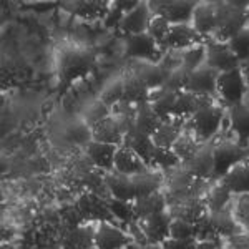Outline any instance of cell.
I'll return each mask as SVG.
<instances>
[{
  "label": "cell",
  "instance_id": "cell-1",
  "mask_svg": "<svg viewBox=\"0 0 249 249\" xmlns=\"http://www.w3.org/2000/svg\"><path fill=\"white\" fill-rule=\"evenodd\" d=\"M246 9L249 2H226L216 3V40L228 42L238 32L244 29L246 23Z\"/></svg>",
  "mask_w": 249,
  "mask_h": 249
},
{
  "label": "cell",
  "instance_id": "cell-2",
  "mask_svg": "<svg viewBox=\"0 0 249 249\" xmlns=\"http://www.w3.org/2000/svg\"><path fill=\"white\" fill-rule=\"evenodd\" d=\"M124 50H126L128 57L144 60V62L158 63L163 57V50H160V45L146 32L138 35H128L124 38Z\"/></svg>",
  "mask_w": 249,
  "mask_h": 249
},
{
  "label": "cell",
  "instance_id": "cell-3",
  "mask_svg": "<svg viewBox=\"0 0 249 249\" xmlns=\"http://www.w3.org/2000/svg\"><path fill=\"white\" fill-rule=\"evenodd\" d=\"M216 91L231 107L243 103L244 93H246V83H244L243 73H241L239 68L219 73L218 83H216Z\"/></svg>",
  "mask_w": 249,
  "mask_h": 249
},
{
  "label": "cell",
  "instance_id": "cell-4",
  "mask_svg": "<svg viewBox=\"0 0 249 249\" xmlns=\"http://www.w3.org/2000/svg\"><path fill=\"white\" fill-rule=\"evenodd\" d=\"M223 110L216 105H208L191 116V126L199 140H210L219 130Z\"/></svg>",
  "mask_w": 249,
  "mask_h": 249
},
{
  "label": "cell",
  "instance_id": "cell-5",
  "mask_svg": "<svg viewBox=\"0 0 249 249\" xmlns=\"http://www.w3.org/2000/svg\"><path fill=\"white\" fill-rule=\"evenodd\" d=\"M249 158V150L236 143L224 142L214 146V176H224L234 164Z\"/></svg>",
  "mask_w": 249,
  "mask_h": 249
},
{
  "label": "cell",
  "instance_id": "cell-6",
  "mask_svg": "<svg viewBox=\"0 0 249 249\" xmlns=\"http://www.w3.org/2000/svg\"><path fill=\"white\" fill-rule=\"evenodd\" d=\"M148 5L155 15L164 17L171 25H175L191 22L196 2H148Z\"/></svg>",
  "mask_w": 249,
  "mask_h": 249
},
{
  "label": "cell",
  "instance_id": "cell-7",
  "mask_svg": "<svg viewBox=\"0 0 249 249\" xmlns=\"http://www.w3.org/2000/svg\"><path fill=\"white\" fill-rule=\"evenodd\" d=\"M201 35L195 30V27L190 23H175L171 25L170 34L164 38V42L160 45L163 52L168 50H186L190 47H195L199 43Z\"/></svg>",
  "mask_w": 249,
  "mask_h": 249
},
{
  "label": "cell",
  "instance_id": "cell-8",
  "mask_svg": "<svg viewBox=\"0 0 249 249\" xmlns=\"http://www.w3.org/2000/svg\"><path fill=\"white\" fill-rule=\"evenodd\" d=\"M239 63L241 62L230 50L226 42H218L216 40V42H210L206 45V60H204V65L214 68L219 73L239 68Z\"/></svg>",
  "mask_w": 249,
  "mask_h": 249
},
{
  "label": "cell",
  "instance_id": "cell-9",
  "mask_svg": "<svg viewBox=\"0 0 249 249\" xmlns=\"http://www.w3.org/2000/svg\"><path fill=\"white\" fill-rule=\"evenodd\" d=\"M219 71L214 68L201 65L198 70L191 71L190 78H188V85L184 91H191L196 95H204V96H213L216 95V83H218Z\"/></svg>",
  "mask_w": 249,
  "mask_h": 249
},
{
  "label": "cell",
  "instance_id": "cell-10",
  "mask_svg": "<svg viewBox=\"0 0 249 249\" xmlns=\"http://www.w3.org/2000/svg\"><path fill=\"white\" fill-rule=\"evenodd\" d=\"M140 221H142L140 223V230H142L143 236L146 238L148 244H160L170 238L171 219L164 213H158V214L148 216V218H143Z\"/></svg>",
  "mask_w": 249,
  "mask_h": 249
},
{
  "label": "cell",
  "instance_id": "cell-11",
  "mask_svg": "<svg viewBox=\"0 0 249 249\" xmlns=\"http://www.w3.org/2000/svg\"><path fill=\"white\" fill-rule=\"evenodd\" d=\"M150 12L151 10L148 2H140L133 10H130L128 14L123 15L122 22H120V30L126 37L128 35L144 34L148 30V25H150V20H151Z\"/></svg>",
  "mask_w": 249,
  "mask_h": 249
},
{
  "label": "cell",
  "instance_id": "cell-12",
  "mask_svg": "<svg viewBox=\"0 0 249 249\" xmlns=\"http://www.w3.org/2000/svg\"><path fill=\"white\" fill-rule=\"evenodd\" d=\"M208 105H213L211 96L196 95L191 93V91H181V93H178V98H176L175 108H173V116H176V118L193 116L196 111H199L201 108Z\"/></svg>",
  "mask_w": 249,
  "mask_h": 249
},
{
  "label": "cell",
  "instance_id": "cell-13",
  "mask_svg": "<svg viewBox=\"0 0 249 249\" xmlns=\"http://www.w3.org/2000/svg\"><path fill=\"white\" fill-rule=\"evenodd\" d=\"M131 238L126 236L122 230L111 226L108 223H102L95 234L96 249H123L130 244Z\"/></svg>",
  "mask_w": 249,
  "mask_h": 249
},
{
  "label": "cell",
  "instance_id": "cell-14",
  "mask_svg": "<svg viewBox=\"0 0 249 249\" xmlns=\"http://www.w3.org/2000/svg\"><path fill=\"white\" fill-rule=\"evenodd\" d=\"M131 73L136 75V77L142 80V82L150 88V90L161 88L164 80H166V77H168V73H164L158 63L144 62V60H136V62H133Z\"/></svg>",
  "mask_w": 249,
  "mask_h": 249
},
{
  "label": "cell",
  "instance_id": "cell-15",
  "mask_svg": "<svg viewBox=\"0 0 249 249\" xmlns=\"http://www.w3.org/2000/svg\"><path fill=\"white\" fill-rule=\"evenodd\" d=\"M148 164L140 158L135 151H131L126 146H120L115 155V170L122 175L135 176L140 173H146Z\"/></svg>",
  "mask_w": 249,
  "mask_h": 249
},
{
  "label": "cell",
  "instance_id": "cell-16",
  "mask_svg": "<svg viewBox=\"0 0 249 249\" xmlns=\"http://www.w3.org/2000/svg\"><path fill=\"white\" fill-rule=\"evenodd\" d=\"M123 146L135 151L146 164H151V155H153V150H155V143H153V140H151V136L142 133V131L136 130V128H131V130L124 135Z\"/></svg>",
  "mask_w": 249,
  "mask_h": 249
},
{
  "label": "cell",
  "instance_id": "cell-17",
  "mask_svg": "<svg viewBox=\"0 0 249 249\" xmlns=\"http://www.w3.org/2000/svg\"><path fill=\"white\" fill-rule=\"evenodd\" d=\"M188 171L198 178H210L214 175V148L211 146H201L195 153V156L186 161Z\"/></svg>",
  "mask_w": 249,
  "mask_h": 249
},
{
  "label": "cell",
  "instance_id": "cell-18",
  "mask_svg": "<svg viewBox=\"0 0 249 249\" xmlns=\"http://www.w3.org/2000/svg\"><path fill=\"white\" fill-rule=\"evenodd\" d=\"M193 27L199 35H208L216 30V3L198 2L193 12Z\"/></svg>",
  "mask_w": 249,
  "mask_h": 249
},
{
  "label": "cell",
  "instance_id": "cell-19",
  "mask_svg": "<svg viewBox=\"0 0 249 249\" xmlns=\"http://www.w3.org/2000/svg\"><path fill=\"white\" fill-rule=\"evenodd\" d=\"M118 148L120 146H116V144L100 143V142L91 140V142L87 144V153L90 156L91 161L98 168L111 170V168H115V155H116V151H118Z\"/></svg>",
  "mask_w": 249,
  "mask_h": 249
},
{
  "label": "cell",
  "instance_id": "cell-20",
  "mask_svg": "<svg viewBox=\"0 0 249 249\" xmlns=\"http://www.w3.org/2000/svg\"><path fill=\"white\" fill-rule=\"evenodd\" d=\"M91 138L95 142H100V143H110V144H123V131L120 130L118 123L115 122L113 116H108L103 122L96 123L95 126H91Z\"/></svg>",
  "mask_w": 249,
  "mask_h": 249
},
{
  "label": "cell",
  "instance_id": "cell-21",
  "mask_svg": "<svg viewBox=\"0 0 249 249\" xmlns=\"http://www.w3.org/2000/svg\"><path fill=\"white\" fill-rule=\"evenodd\" d=\"M150 88L140 80L136 75L128 73L123 77V100L124 103L140 105V103L150 102Z\"/></svg>",
  "mask_w": 249,
  "mask_h": 249
},
{
  "label": "cell",
  "instance_id": "cell-22",
  "mask_svg": "<svg viewBox=\"0 0 249 249\" xmlns=\"http://www.w3.org/2000/svg\"><path fill=\"white\" fill-rule=\"evenodd\" d=\"M183 118H176L175 120H166L163 122L161 124L158 126V130L155 131V135L151 136L153 140L155 146H160V148H166V150H171L173 144L176 143V140L181 136V122Z\"/></svg>",
  "mask_w": 249,
  "mask_h": 249
},
{
  "label": "cell",
  "instance_id": "cell-23",
  "mask_svg": "<svg viewBox=\"0 0 249 249\" xmlns=\"http://www.w3.org/2000/svg\"><path fill=\"white\" fill-rule=\"evenodd\" d=\"M105 183L108 190L113 195V198L122 199V201H133L135 199V190H133V179L131 176L122 175V173L115 171L107 175Z\"/></svg>",
  "mask_w": 249,
  "mask_h": 249
},
{
  "label": "cell",
  "instance_id": "cell-24",
  "mask_svg": "<svg viewBox=\"0 0 249 249\" xmlns=\"http://www.w3.org/2000/svg\"><path fill=\"white\" fill-rule=\"evenodd\" d=\"M161 118L155 113V110L151 108L150 102H144L136 105V115H135V128L140 130L142 133L153 136L155 131L158 130V126L161 124Z\"/></svg>",
  "mask_w": 249,
  "mask_h": 249
},
{
  "label": "cell",
  "instance_id": "cell-25",
  "mask_svg": "<svg viewBox=\"0 0 249 249\" xmlns=\"http://www.w3.org/2000/svg\"><path fill=\"white\" fill-rule=\"evenodd\" d=\"M164 206H166L164 196L158 191L153 193V195L136 198L133 201L135 218L143 219V218H148V216L158 214V213H164Z\"/></svg>",
  "mask_w": 249,
  "mask_h": 249
},
{
  "label": "cell",
  "instance_id": "cell-26",
  "mask_svg": "<svg viewBox=\"0 0 249 249\" xmlns=\"http://www.w3.org/2000/svg\"><path fill=\"white\" fill-rule=\"evenodd\" d=\"M231 128L238 135V144L244 148L249 142V105H234L230 110Z\"/></svg>",
  "mask_w": 249,
  "mask_h": 249
},
{
  "label": "cell",
  "instance_id": "cell-27",
  "mask_svg": "<svg viewBox=\"0 0 249 249\" xmlns=\"http://www.w3.org/2000/svg\"><path fill=\"white\" fill-rule=\"evenodd\" d=\"M176 98H178V93L168 91L164 88H156L155 93L150 91V105L155 110V113L161 118V122H166L173 116Z\"/></svg>",
  "mask_w": 249,
  "mask_h": 249
},
{
  "label": "cell",
  "instance_id": "cell-28",
  "mask_svg": "<svg viewBox=\"0 0 249 249\" xmlns=\"http://www.w3.org/2000/svg\"><path fill=\"white\" fill-rule=\"evenodd\" d=\"M223 184L232 193H249V168L241 161L223 176Z\"/></svg>",
  "mask_w": 249,
  "mask_h": 249
},
{
  "label": "cell",
  "instance_id": "cell-29",
  "mask_svg": "<svg viewBox=\"0 0 249 249\" xmlns=\"http://www.w3.org/2000/svg\"><path fill=\"white\" fill-rule=\"evenodd\" d=\"M100 100L108 107L113 108L115 105H118L123 100V78L122 77H113L110 80H107L103 83L102 90H100Z\"/></svg>",
  "mask_w": 249,
  "mask_h": 249
},
{
  "label": "cell",
  "instance_id": "cell-30",
  "mask_svg": "<svg viewBox=\"0 0 249 249\" xmlns=\"http://www.w3.org/2000/svg\"><path fill=\"white\" fill-rule=\"evenodd\" d=\"M133 179V190H135V199L142 198V196H148L153 195V193L158 191L160 186V178L153 173H140V175L131 176ZM133 199V201H135Z\"/></svg>",
  "mask_w": 249,
  "mask_h": 249
},
{
  "label": "cell",
  "instance_id": "cell-31",
  "mask_svg": "<svg viewBox=\"0 0 249 249\" xmlns=\"http://www.w3.org/2000/svg\"><path fill=\"white\" fill-rule=\"evenodd\" d=\"M110 116V108H108L102 100H93V102L87 103L82 110V120L88 126H95L96 123L103 122L105 118Z\"/></svg>",
  "mask_w": 249,
  "mask_h": 249
},
{
  "label": "cell",
  "instance_id": "cell-32",
  "mask_svg": "<svg viewBox=\"0 0 249 249\" xmlns=\"http://www.w3.org/2000/svg\"><path fill=\"white\" fill-rule=\"evenodd\" d=\"M204 60H206V45H203V43L183 50V67L190 73L204 65Z\"/></svg>",
  "mask_w": 249,
  "mask_h": 249
},
{
  "label": "cell",
  "instance_id": "cell-33",
  "mask_svg": "<svg viewBox=\"0 0 249 249\" xmlns=\"http://www.w3.org/2000/svg\"><path fill=\"white\" fill-rule=\"evenodd\" d=\"M226 43L239 62H244V60L249 58V29L248 27H244L243 30L238 32V34H236L234 37H231Z\"/></svg>",
  "mask_w": 249,
  "mask_h": 249
},
{
  "label": "cell",
  "instance_id": "cell-34",
  "mask_svg": "<svg viewBox=\"0 0 249 249\" xmlns=\"http://www.w3.org/2000/svg\"><path fill=\"white\" fill-rule=\"evenodd\" d=\"M188 78H190V71L181 65L179 68H176V70H173L171 73H168L161 88L168 91H175V93H181V91L186 90Z\"/></svg>",
  "mask_w": 249,
  "mask_h": 249
},
{
  "label": "cell",
  "instance_id": "cell-35",
  "mask_svg": "<svg viewBox=\"0 0 249 249\" xmlns=\"http://www.w3.org/2000/svg\"><path fill=\"white\" fill-rule=\"evenodd\" d=\"M171 150L175 151L179 160L190 161L193 156H195L196 151L199 150V146H198V143H196L195 138H191V136H188V135H181L178 140H176V143L173 144Z\"/></svg>",
  "mask_w": 249,
  "mask_h": 249
},
{
  "label": "cell",
  "instance_id": "cell-36",
  "mask_svg": "<svg viewBox=\"0 0 249 249\" xmlns=\"http://www.w3.org/2000/svg\"><path fill=\"white\" fill-rule=\"evenodd\" d=\"M170 29H171V23L168 22L166 18L160 17V15H155V17H151V20H150V25H148L146 34L150 35L158 45H161L164 42V38L168 37V34H170Z\"/></svg>",
  "mask_w": 249,
  "mask_h": 249
},
{
  "label": "cell",
  "instance_id": "cell-37",
  "mask_svg": "<svg viewBox=\"0 0 249 249\" xmlns=\"http://www.w3.org/2000/svg\"><path fill=\"white\" fill-rule=\"evenodd\" d=\"M170 238L171 239H191L196 238V226L195 223L184 219H171L170 224Z\"/></svg>",
  "mask_w": 249,
  "mask_h": 249
},
{
  "label": "cell",
  "instance_id": "cell-38",
  "mask_svg": "<svg viewBox=\"0 0 249 249\" xmlns=\"http://www.w3.org/2000/svg\"><path fill=\"white\" fill-rule=\"evenodd\" d=\"M179 163V158L173 150H166V148L155 146L153 155H151V164L161 168H171Z\"/></svg>",
  "mask_w": 249,
  "mask_h": 249
},
{
  "label": "cell",
  "instance_id": "cell-39",
  "mask_svg": "<svg viewBox=\"0 0 249 249\" xmlns=\"http://www.w3.org/2000/svg\"><path fill=\"white\" fill-rule=\"evenodd\" d=\"M67 135L71 142L75 143H90V138H91V128L80 120V122H73L70 126L67 128Z\"/></svg>",
  "mask_w": 249,
  "mask_h": 249
},
{
  "label": "cell",
  "instance_id": "cell-40",
  "mask_svg": "<svg viewBox=\"0 0 249 249\" xmlns=\"http://www.w3.org/2000/svg\"><path fill=\"white\" fill-rule=\"evenodd\" d=\"M230 195H231V191L228 190L224 184L216 186L214 190L211 191L210 198H208V206H210V210L213 213L223 210V208L226 206V203L230 201Z\"/></svg>",
  "mask_w": 249,
  "mask_h": 249
},
{
  "label": "cell",
  "instance_id": "cell-41",
  "mask_svg": "<svg viewBox=\"0 0 249 249\" xmlns=\"http://www.w3.org/2000/svg\"><path fill=\"white\" fill-rule=\"evenodd\" d=\"M211 224L214 228L216 232H223V234H232L234 232V223H232L231 216L228 213H224L223 210L221 211H216L211 214Z\"/></svg>",
  "mask_w": 249,
  "mask_h": 249
},
{
  "label": "cell",
  "instance_id": "cell-42",
  "mask_svg": "<svg viewBox=\"0 0 249 249\" xmlns=\"http://www.w3.org/2000/svg\"><path fill=\"white\" fill-rule=\"evenodd\" d=\"M108 210H110L118 219L122 221H131L135 218L133 213V204H130L128 201H122V199H110L108 201Z\"/></svg>",
  "mask_w": 249,
  "mask_h": 249
},
{
  "label": "cell",
  "instance_id": "cell-43",
  "mask_svg": "<svg viewBox=\"0 0 249 249\" xmlns=\"http://www.w3.org/2000/svg\"><path fill=\"white\" fill-rule=\"evenodd\" d=\"M198 248V243H196V238L191 239H171L168 238L166 241L161 243V249H196Z\"/></svg>",
  "mask_w": 249,
  "mask_h": 249
},
{
  "label": "cell",
  "instance_id": "cell-44",
  "mask_svg": "<svg viewBox=\"0 0 249 249\" xmlns=\"http://www.w3.org/2000/svg\"><path fill=\"white\" fill-rule=\"evenodd\" d=\"M123 15H124L123 12L120 10L115 3H111V7L108 9L105 18H103V23H105V27H108V29H111V27H120V22H122Z\"/></svg>",
  "mask_w": 249,
  "mask_h": 249
},
{
  "label": "cell",
  "instance_id": "cell-45",
  "mask_svg": "<svg viewBox=\"0 0 249 249\" xmlns=\"http://www.w3.org/2000/svg\"><path fill=\"white\" fill-rule=\"evenodd\" d=\"M239 70H241V73H243L244 83H246V90L249 91V58L239 63Z\"/></svg>",
  "mask_w": 249,
  "mask_h": 249
},
{
  "label": "cell",
  "instance_id": "cell-46",
  "mask_svg": "<svg viewBox=\"0 0 249 249\" xmlns=\"http://www.w3.org/2000/svg\"><path fill=\"white\" fill-rule=\"evenodd\" d=\"M140 2H123V0H118V2H115V5L118 7L120 10L123 12V14H128L130 10H133L136 5H138Z\"/></svg>",
  "mask_w": 249,
  "mask_h": 249
},
{
  "label": "cell",
  "instance_id": "cell-47",
  "mask_svg": "<svg viewBox=\"0 0 249 249\" xmlns=\"http://www.w3.org/2000/svg\"><path fill=\"white\" fill-rule=\"evenodd\" d=\"M128 249H160L156 244H138V246H128Z\"/></svg>",
  "mask_w": 249,
  "mask_h": 249
},
{
  "label": "cell",
  "instance_id": "cell-48",
  "mask_svg": "<svg viewBox=\"0 0 249 249\" xmlns=\"http://www.w3.org/2000/svg\"><path fill=\"white\" fill-rule=\"evenodd\" d=\"M244 164H246V166L249 168V158H246V160H244Z\"/></svg>",
  "mask_w": 249,
  "mask_h": 249
}]
</instances>
